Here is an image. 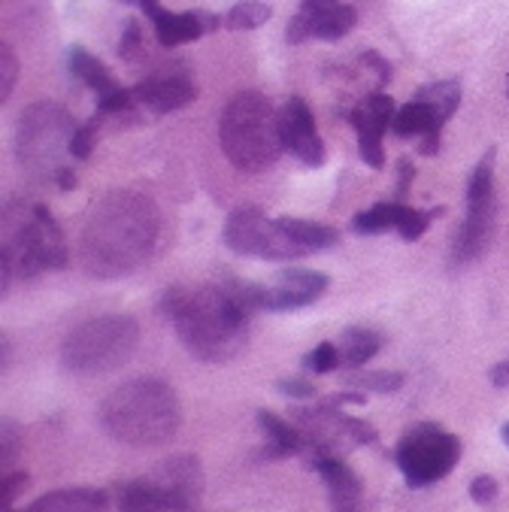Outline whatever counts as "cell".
Listing matches in <instances>:
<instances>
[{
  "label": "cell",
  "instance_id": "obj_1",
  "mask_svg": "<svg viewBox=\"0 0 509 512\" xmlns=\"http://www.w3.org/2000/svg\"><path fill=\"white\" fill-rule=\"evenodd\" d=\"M264 288L252 285H200L164 294V313L182 346L207 364H225L246 349L249 316L264 306Z\"/></svg>",
  "mask_w": 509,
  "mask_h": 512
},
{
  "label": "cell",
  "instance_id": "obj_2",
  "mask_svg": "<svg viewBox=\"0 0 509 512\" xmlns=\"http://www.w3.org/2000/svg\"><path fill=\"white\" fill-rule=\"evenodd\" d=\"M161 216L140 191H110L82 231V264L97 279H119L146 264L158 243Z\"/></svg>",
  "mask_w": 509,
  "mask_h": 512
},
{
  "label": "cell",
  "instance_id": "obj_3",
  "mask_svg": "<svg viewBox=\"0 0 509 512\" xmlns=\"http://www.w3.org/2000/svg\"><path fill=\"white\" fill-rule=\"evenodd\" d=\"M100 425L113 440L134 449L164 446L182 425V406L167 382L140 376L107 394L100 403Z\"/></svg>",
  "mask_w": 509,
  "mask_h": 512
},
{
  "label": "cell",
  "instance_id": "obj_4",
  "mask_svg": "<svg viewBox=\"0 0 509 512\" xmlns=\"http://www.w3.org/2000/svg\"><path fill=\"white\" fill-rule=\"evenodd\" d=\"M219 143L240 173H264L285 149L279 113L261 91H237L222 113Z\"/></svg>",
  "mask_w": 509,
  "mask_h": 512
},
{
  "label": "cell",
  "instance_id": "obj_5",
  "mask_svg": "<svg viewBox=\"0 0 509 512\" xmlns=\"http://www.w3.org/2000/svg\"><path fill=\"white\" fill-rule=\"evenodd\" d=\"M67 243L55 216L40 203H10L4 210V240H0V267L7 282L25 279L43 270L67 267Z\"/></svg>",
  "mask_w": 509,
  "mask_h": 512
},
{
  "label": "cell",
  "instance_id": "obj_6",
  "mask_svg": "<svg viewBox=\"0 0 509 512\" xmlns=\"http://www.w3.org/2000/svg\"><path fill=\"white\" fill-rule=\"evenodd\" d=\"M140 328L131 316H97L73 328L61 343V364L70 373H110L131 361Z\"/></svg>",
  "mask_w": 509,
  "mask_h": 512
},
{
  "label": "cell",
  "instance_id": "obj_7",
  "mask_svg": "<svg viewBox=\"0 0 509 512\" xmlns=\"http://www.w3.org/2000/svg\"><path fill=\"white\" fill-rule=\"evenodd\" d=\"M203 473L191 455L161 461L152 473L128 482L119 494V512H200Z\"/></svg>",
  "mask_w": 509,
  "mask_h": 512
},
{
  "label": "cell",
  "instance_id": "obj_8",
  "mask_svg": "<svg viewBox=\"0 0 509 512\" xmlns=\"http://www.w3.org/2000/svg\"><path fill=\"white\" fill-rule=\"evenodd\" d=\"M76 122L55 104H34L19 119L16 152L25 170L34 176L55 179L61 164V152H70V140L76 134Z\"/></svg>",
  "mask_w": 509,
  "mask_h": 512
},
{
  "label": "cell",
  "instance_id": "obj_9",
  "mask_svg": "<svg viewBox=\"0 0 509 512\" xmlns=\"http://www.w3.org/2000/svg\"><path fill=\"white\" fill-rule=\"evenodd\" d=\"M461 458V440L437 425H416L397 446V467L413 488L446 479Z\"/></svg>",
  "mask_w": 509,
  "mask_h": 512
},
{
  "label": "cell",
  "instance_id": "obj_10",
  "mask_svg": "<svg viewBox=\"0 0 509 512\" xmlns=\"http://www.w3.org/2000/svg\"><path fill=\"white\" fill-rule=\"evenodd\" d=\"M494 222H497V197H494V149H491L476 164L467 182V219L455 237L452 261L455 264L476 261L494 237Z\"/></svg>",
  "mask_w": 509,
  "mask_h": 512
},
{
  "label": "cell",
  "instance_id": "obj_11",
  "mask_svg": "<svg viewBox=\"0 0 509 512\" xmlns=\"http://www.w3.org/2000/svg\"><path fill=\"white\" fill-rule=\"evenodd\" d=\"M225 243L240 255L267 258V261H291V258L307 255L285 234L279 219H267L255 207H243L231 213L225 225Z\"/></svg>",
  "mask_w": 509,
  "mask_h": 512
},
{
  "label": "cell",
  "instance_id": "obj_12",
  "mask_svg": "<svg viewBox=\"0 0 509 512\" xmlns=\"http://www.w3.org/2000/svg\"><path fill=\"white\" fill-rule=\"evenodd\" d=\"M279 131H282V146L307 167H322L328 152L319 137L313 110L307 107L303 97H291L288 104L279 110Z\"/></svg>",
  "mask_w": 509,
  "mask_h": 512
},
{
  "label": "cell",
  "instance_id": "obj_13",
  "mask_svg": "<svg viewBox=\"0 0 509 512\" xmlns=\"http://www.w3.org/2000/svg\"><path fill=\"white\" fill-rule=\"evenodd\" d=\"M394 100L382 91L364 97V104L355 107L352 113V128L358 134V152H361V161L370 164L373 170H382L385 167V152H382V137L385 131L391 128L394 122Z\"/></svg>",
  "mask_w": 509,
  "mask_h": 512
},
{
  "label": "cell",
  "instance_id": "obj_14",
  "mask_svg": "<svg viewBox=\"0 0 509 512\" xmlns=\"http://www.w3.org/2000/svg\"><path fill=\"white\" fill-rule=\"evenodd\" d=\"M328 288V276L319 270H282L270 288H264V306L273 313L300 310L316 303Z\"/></svg>",
  "mask_w": 509,
  "mask_h": 512
},
{
  "label": "cell",
  "instance_id": "obj_15",
  "mask_svg": "<svg viewBox=\"0 0 509 512\" xmlns=\"http://www.w3.org/2000/svg\"><path fill=\"white\" fill-rule=\"evenodd\" d=\"M140 7L152 19L155 37L161 46H182V43L200 40L203 34H210L222 25L219 16H210V13H170L158 0H143Z\"/></svg>",
  "mask_w": 509,
  "mask_h": 512
},
{
  "label": "cell",
  "instance_id": "obj_16",
  "mask_svg": "<svg viewBox=\"0 0 509 512\" xmlns=\"http://www.w3.org/2000/svg\"><path fill=\"white\" fill-rule=\"evenodd\" d=\"M358 22V13L355 7L349 4H334L316 16H303L297 13L291 22H288V43H303V40H340L346 37Z\"/></svg>",
  "mask_w": 509,
  "mask_h": 512
},
{
  "label": "cell",
  "instance_id": "obj_17",
  "mask_svg": "<svg viewBox=\"0 0 509 512\" xmlns=\"http://www.w3.org/2000/svg\"><path fill=\"white\" fill-rule=\"evenodd\" d=\"M137 107H146L152 113H173L188 107L197 97V85L185 76H149L137 82L134 88Z\"/></svg>",
  "mask_w": 509,
  "mask_h": 512
},
{
  "label": "cell",
  "instance_id": "obj_18",
  "mask_svg": "<svg viewBox=\"0 0 509 512\" xmlns=\"http://www.w3.org/2000/svg\"><path fill=\"white\" fill-rule=\"evenodd\" d=\"M316 470L322 473V479L328 485L334 512H358L361 488H364L361 479L340 458H331V455H319L316 458Z\"/></svg>",
  "mask_w": 509,
  "mask_h": 512
},
{
  "label": "cell",
  "instance_id": "obj_19",
  "mask_svg": "<svg viewBox=\"0 0 509 512\" xmlns=\"http://www.w3.org/2000/svg\"><path fill=\"white\" fill-rule=\"evenodd\" d=\"M25 512H107V494L97 488H61L37 497Z\"/></svg>",
  "mask_w": 509,
  "mask_h": 512
},
{
  "label": "cell",
  "instance_id": "obj_20",
  "mask_svg": "<svg viewBox=\"0 0 509 512\" xmlns=\"http://www.w3.org/2000/svg\"><path fill=\"white\" fill-rule=\"evenodd\" d=\"M67 64H70V73H73L79 82H85L88 88L97 91V97H104V94H110V91L119 88V82L113 79V73H110L104 64H100L91 52H85L82 46H73V49H70Z\"/></svg>",
  "mask_w": 509,
  "mask_h": 512
},
{
  "label": "cell",
  "instance_id": "obj_21",
  "mask_svg": "<svg viewBox=\"0 0 509 512\" xmlns=\"http://www.w3.org/2000/svg\"><path fill=\"white\" fill-rule=\"evenodd\" d=\"M379 346H382V337H379L376 331H370V328H349V331H343L340 340H337L340 364L358 370V367H364V364L379 352Z\"/></svg>",
  "mask_w": 509,
  "mask_h": 512
},
{
  "label": "cell",
  "instance_id": "obj_22",
  "mask_svg": "<svg viewBox=\"0 0 509 512\" xmlns=\"http://www.w3.org/2000/svg\"><path fill=\"white\" fill-rule=\"evenodd\" d=\"M285 234L303 249V252H322V249H331L337 246L340 234L331 228V225H319V222H307V219H279Z\"/></svg>",
  "mask_w": 509,
  "mask_h": 512
},
{
  "label": "cell",
  "instance_id": "obj_23",
  "mask_svg": "<svg viewBox=\"0 0 509 512\" xmlns=\"http://www.w3.org/2000/svg\"><path fill=\"white\" fill-rule=\"evenodd\" d=\"M258 425L267 434V446H270V455L273 458L294 455V452L303 449V434L291 422L279 419L276 413H267V409H261V413H258Z\"/></svg>",
  "mask_w": 509,
  "mask_h": 512
},
{
  "label": "cell",
  "instance_id": "obj_24",
  "mask_svg": "<svg viewBox=\"0 0 509 512\" xmlns=\"http://www.w3.org/2000/svg\"><path fill=\"white\" fill-rule=\"evenodd\" d=\"M403 213H406L403 203H376V207H370V210H364V213H358L352 219V228H355V234H367V237L397 231Z\"/></svg>",
  "mask_w": 509,
  "mask_h": 512
},
{
  "label": "cell",
  "instance_id": "obj_25",
  "mask_svg": "<svg viewBox=\"0 0 509 512\" xmlns=\"http://www.w3.org/2000/svg\"><path fill=\"white\" fill-rule=\"evenodd\" d=\"M273 7L261 4V0H243V4L231 7V13L225 16V28L228 31H255L264 22H270Z\"/></svg>",
  "mask_w": 509,
  "mask_h": 512
},
{
  "label": "cell",
  "instance_id": "obj_26",
  "mask_svg": "<svg viewBox=\"0 0 509 512\" xmlns=\"http://www.w3.org/2000/svg\"><path fill=\"white\" fill-rule=\"evenodd\" d=\"M352 388H361V391H376V394H391L403 385V376L400 373H388V370H376V373H352L346 379Z\"/></svg>",
  "mask_w": 509,
  "mask_h": 512
},
{
  "label": "cell",
  "instance_id": "obj_27",
  "mask_svg": "<svg viewBox=\"0 0 509 512\" xmlns=\"http://www.w3.org/2000/svg\"><path fill=\"white\" fill-rule=\"evenodd\" d=\"M437 213H440V210H413V207H406V213H403V219H400L397 234H400L406 243L419 240V237L428 231V225L434 222V216H437Z\"/></svg>",
  "mask_w": 509,
  "mask_h": 512
},
{
  "label": "cell",
  "instance_id": "obj_28",
  "mask_svg": "<svg viewBox=\"0 0 509 512\" xmlns=\"http://www.w3.org/2000/svg\"><path fill=\"white\" fill-rule=\"evenodd\" d=\"M303 367L310 373H331L340 367V349L337 343H319L307 358H303Z\"/></svg>",
  "mask_w": 509,
  "mask_h": 512
},
{
  "label": "cell",
  "instance_id": "obj_29",
  "mask_svg": "<svg viewBox=\"0 0 509 512\" xmlns=\"http://www.w3.org/2000/svg\"><path fill=\"white\" fill-rule=\"evenodd\" d=\"M94 137H97V119L79 125L76 134H73V140H70V155L79 158V161H85L91 155V149H94Z\"/></svg>",
  "mask_w": 509,
  "mask_h": 512
},
{
  "label": "cell",
  "instance_id": "obj_30",
  "mask_svg": "<svg viewBox=\"0 0 509 512\" xmlns=\"http://www.w3.org/2000/svg\"><path fill=\"white\" fill-rule=\"evenodd\" d=\"M0 73H4V85H0V97H10L13 94V85H16V76H19V61H16V55H13V49L10 46H4L0 49Z\"/></svg>",
  "mask_w": 509,
  "mask_h": 512
},
{
  "label": "cell",
  "instance_id": "obj_31",
  "mask_svg": "<svg viewBox=\"0 0 509 512\" xmlns=\"http://www.w3.org/2000/svg\"><path fill=\"white\" fill-rule=\"evenodd\" d=\"M497 479L494 476H476L473 482H470V497L479 503V506H485V503H494V497H497Z\"/></svg>",
  "mask_w": 509,
  "mask_h": 512
},
{
  "label": "cell",
  "instance_id": "obj_32",
  "mask_svg": "<svg viewBox=\"0 0 509 512\" xmlns=\"http://www.w3.org/2000/svg\"><path fill=\"white\" fill-rule=\"evenodd\" d=\"M279 391L288 397H316V385L310 379H300V376H288L279 382Z\"/></svg>",
  "mask_w": 509,
  "mask_h": 512
},
{
  "label": "cell",
  "instance_id": "obj_33",
  "mask_svg": "<svg viewBox=\"0 0 509 512\" xmlns=\"http://www.w3.org/2000/svg\"><path fill=\"white\" fill-rule=\"evenodd\" d=\"M122 58H134L140 52V25L137 22H128L125 34H122V46H119Z\"/></svg>",
  "mask_w": 509,
  "mask_h": 512
},
{
  "label": "cell",
  "instance_id": "obj_34",
  "mask_svg": "<svg viewBox=\"0 0 509 512\" xmlns=\"http://www.w3.org/2000/svg\"><path fill=\"white\" fill-rule=\"evenodd\" d=\"M25 485H28V476H25V473H16V476H7V479H4V509L13 506L16 494H19Z\"/></svg>",
  "mask_w": 509,
  "mask_h": 512
},
{
  "label": "cell",
  "instance_id": "obj_35",
  "mask_svg": "<svg viewBox=\"0 0 509 512\" xmlns=\"http://www.w3.org/2000/svg\"><path fill=\"white\" fill-rule=\"evenodd\" d=\"M0 443H4V464L10 467L16 455V428L10 422H4V428H0Z\"/></svg>",
  "mask_w": 509,
  "mask_h": 512
},
{
  "label": "cell",
  "instance_id": "obj_36",
  "mask_svg": "<svg viewBox=\"0 0 509 512\" xmlns=\"http://www.w3.org/2000/svg\"><path fill=\"white\" fill-rule=\"evenodd\" d=\"M413 176H416V167H413V161L410 158H403L400 161V197L406 194V188H410V182H413Z\"/></svg>",
  "mask_w": 509,
  "mask_h": 512
},
{
  "label": "cell",
  "instance_id": "obj_37",
  "mask_svg": "<svg viewBox=\"0 0 509 512\" xmlns=\"http://www.w3.org/2000/svg\"><path fill=\"white\" fill-rule=\"evenodd\" d=\"M55 185H58L61 191L76 188V173H73L70 167H61V170H58V176H55Z\"/></svg>",
  "mask_w": 509,
  "mask_h": 512
},
{
  "label": "cell",
  "instance_id": "obj_38",
  "mask_svg": "<svg viewBox=\"0 0 509 512\" xmlns=\"http://www.w3.org/2000/svg\"><path fill=\"white\" fill-rule=\"evenodd\" d=\"M491 382H494L497 388H506V385H509V361H500V364L491 370Z\"/></svg>",
  "mask_w": 509,
  "mask_h": 512
},
{
  "label": "cell",
  "instance_id": "obj_39",
  "mask_svg": "<svg viewBox=\"0 0 509 512\" xmlns=\"http://www.w3.org/2000/svg\"><path fill=\"white\" fill-rule=\"evenodd\" d=\"M500 434H503V443L509 446V425H503V431H500Z\"/></svg>",
  "mask_w": 509,
  "mask_h": 512
},
{
  "label": "cell",
  "instance_id": "obj_40",
  "mask_svg": "<svg viewBox=\"0 0 509 512\" xmlns=\"http://www.w3.org/2000/svg\"><path fill=\"white\" fill-rule=\"evenodd\" d=\"M125 4H143V0H125Z\"/></svg>",
  "mask_w": 509,
  "mask_h": 512
},
{
  "label": "cell",
  "instance_id": "obj_41",
  "mask_svg": "<svg viewBox=\"0 0 509 512\" xmlns=\"http://www.w3.org/2000/svg\"><path fill=\"white\" fill-rule=\"evenodd\" d=\"M7 512H13V509H7Z\"/></svg>",
  "mask_w": 509,
  "mask_h": 512
},
{
  "label": "cell",
  "instance_id": "obj_42",
  "mask_svg": "<svg viewBox=\"0 0 509 512\" xmlns=\"http://www.w3.org/2000/svg\"><path fill=\"white\" fill-rule=\"evenodd\" d=\"M506 94H509V88H506Z\"/></svg>",
  "mask_w": 509,
  "mask_h": 512
}]
</instances>
